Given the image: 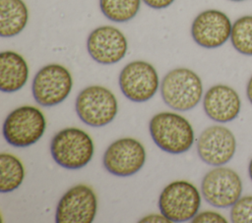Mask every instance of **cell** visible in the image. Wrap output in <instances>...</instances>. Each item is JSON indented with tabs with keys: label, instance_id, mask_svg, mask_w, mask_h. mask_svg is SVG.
<instances>
[{
	"label": "cell",
	"instance_id": "obj_27",
	"mask_svg": "<svg viewBox=\"0 0 252 223\" xmlns=\"http://www.w3.org/2000/svg\"><path fill=\"white\" fill-rule=\"evenodd\" d=\"M230 1H233V2H241V1H245V0H230Z\"/></svg>",
	"mask_w": 252,
	"mask_h": 223
},
{
	"label": "cell",
	"instance_id": "obj_7",
	"mask_svg": "<svg viewBox=\"0 0 252 223\" xmlns=\"http://www.w3.org/2000/svg\"><path fill=\"white\" fill-rule=\"evenodd\" d=\"M201 192L209 204L218 208H226L232 206L240 198L242 181L234 170L216 166L204 176Z\"/></svg>",
	"mask_w": 252,
	"mask_h": 223
},
{
	"label": "cell",
	"instance_id": "obj_14",
	"mask_svg": "<svg viewBox=\"0 0 252 223\" xmlns=\"http://www.w3.org/2000/svg\"><path fill=\"white\" fill-rule=\"evenodd\" d=\"M90 56L97 63L109 65L124 58L128 49L125 35L116 28L102 26L94 29L87 40Z\"/></svg>",
	"mask_w": 252,
	"mask_h": 223
},
{
	"label": "cell",
	"instance_id": "obj_15",
	"mask_svg": "<svg viewBox=\"0 0 252 223\" xmlns=\"http://www.w3.org/2000/svg\"><path fill=\"white\" fill-rule=\"evenodd\" d=\"M203 107L210 119L219 123H227L238 116L241 100L232 87L226 84H216L205 93Z\"/></svg>",
	"mask_w": 252,
	"mask_h": 223
},
{
	"label": "cell",
	"instance_id": "obj_4",
	"mask_svg": "<svg viewBox=\"0 0 252 223\" xmlns=\"http://www.w3.org/2000/svg\"><path fill=\"white\" fill-rule=\"evenodd\" d=\"M46 127L42 112L33 106H21L13 110L3 124V136L15 147H28L35 143Z\"/></svg>",
	"mask_w": 252,
	"mask_h": 223
},
{
	"label": "cell",
	"instance_id": "obj_9",
	"mask_svg": "<svg viewBox=\"0 0 252 223\" xmlns=\"http://www.w3.org/2000/svg\"><path fill=\"white\" fill-rule=\"evenodd\" d=\"M118 83L122 93L134 102L150 100L159 86L158 75L154 66L140 60L130 62L122 69Z\"/></svg>",
	"mask_w": 252,
	"mask_h": 223
},
{
	"label": "cell",
	"instance_id": "obj_18",
	"mask_svg": "<svg viewBox=\"0 0 252 223\" xmlns=\"http://www.w3.org/2000/svg\"><path fill=\"white\" fill-rule=\"evenodd\" d=\"M0 173L1 193H10L18 189L25 178V169L22 162L10 153L0 154Z\"/></svg>",
	"mask_w": 252,
	"mask_h": 223
},
{
	"label": "cell",
	"instance_id": "obj_1",
	"mask_svg": "<svg viewBox=\"0 0 252 223\" xmlns=\"http://www.w3.org/2000/svg\"><path fill=\"white\" fill-rule=\"evenodd\" d=\"M149 130L158 147L171 154L187 151L194 142L191 124L184 117L173 112H160L153 116Z\"/></svg>",
	"mask_w": 252,
	"mask_h": 223
},
{
	"label": "cell",
	"instance_id": "obj_6",
	"mask_svg": "<svg viewBox=\"0 0 252 223\" xmlns=\"http://www.w3.org/2000/svg\"><path fill=\"white\" fill-rule=\"evenodd\" d=\"M75 107L79 118L92 127L109 124L118 111L114 94L101 85H90L84 88L77 96Z\"/></svg>",
	"mask_w": 252,
	"mask_h": 223
},
{
	"label": "cell",
	"instance_id": "obj_26",
	"mask_svg": "<svg viewBox=\"0 0 252 223\" xmlns=\"http://www.w3.org/2000/svg\"><path fill=\"white\" fill-rule=\"evenodd\" d=\"M248 174H249V177L252 181V158H251V160L249 162V165H248Z\"/></svg>",
	"mask_w": 252,
	"mask_h": 223
},
{
	"label": "cell",
	"instance_id": "obj_11",
	"mask_svg": "<svg viewBox=\"0 0 252 223\" xmlns=\"http://www.w3.org/2000/svg\"><path fill=\"white\" fill-rule=\"evenodd\" d=\"M146 151L143 144L132 138L113 141L102 158L104 168L111 174L127 177L137 173L145 164Z\"/></svg>",
	"mask_w": 252,
	"mask_h": 223
},
{
	"label": "cell",
	"instance_id": "obj_25",
	"mask_svg": "<svg viewBox=\"0 0 252 223\" xmlns=\"http://www.w3.org/2000/svg\"><path fill=\"white\" fill-rule=\"evenodd\" d=\"M246 95L249 102L252 104V76L250 77L247 85H246Z\"/></svg>",
	"mask_w": 252,
	"mask_h": 223
},
{
	"label": "cell",
	"instance_id": "obj_23",
	"mask_svg": "<svg viewBox=\"0 0 252 223\" xmlns=\"http://www.w3.org/2000/svg\"><path fill=\"white\" fill-rule=\"evenodd\" d=\"M143 2L153 9H164L170 6L174 0H143Z\"/></svg>",
	"mask_w": 252,
	"mask_h": 223
},
{
	"label": "cell",
	"instance_id": "obj_5",
	"mask_svg": "<svg viewBox=\"0 0 252 223\" xmlns=\"http://www.w3.org/2000/svg\"><path fill=\"white\" fill-rule=\"evenodd\" d=\"M201 205V195L197 188L187 181L168 184L158 197L160 213L171 222L192 220Z\"/></svg>",
	"mask_w": 252,
	"mask_h": 223
},
{
	"label": "cell",
	"instance_id": "obj_24",
	"mask_svg": "<svg viewBox=\"0 0 252 223\" xmlns=\"http://www.w3.org/2000/svg\"><path fill=\"white\" fill-rule=\"evenodd\" d=\"M140 222H171V221L160 213V214H150L148 216H145L143 219L140 220Z\"/></svg>",
	"mask_w": 252,
	"mask_h": 223
},
{
	"label": "cell",
	"instance_id": "obj_2",
	"mask_svg": "<svg viewBox=\"0 0 252 223\" xmlns=\"http://www.w3.org/2000/svg\"><path fill=\"white\" fill-rule=\"evenodd\" d=\"M160 94L164 103L178 111L194 108L203 95L200 77L190 69L176 68L169 71L161 81Z\"/></svg>",
	"mask_w": 252,
	"mask_h": 223
},
{
	"label": "cell",
	"instance_id": "obj_13",
	"mask_svg": "<svg viewBox=\"0 0 252 223\" xmlns=\"http://www.w3.org/2000/svg\"><path fill=\"white\" fill-rule=\"evenodd\" d=\"M232 24L221 11L210 9L201 12L193 21L191 35L194 41L204 48H218L229 38Z\"/></svg>",
	"mask_w": 252,
	"mask_h": 223
},
{
	"label": "cell",
	"instance_id": "obj_12",
	"mask_svg": "<svg viewBox=\"0 0 252 223\" xmlns=\"http://www.w3.org/2000/svg\"><path fill=\"white\" fill-rule=\"evenodd\" d=\"M235 150V137L224 126L214 125L205 129L197 140L199 157L212 166L226 164L232 159Z\"/></svg>",
	"mask_w": 252,
	"mask_h": 223
},
{
	"label": "cell",
	"instance_id": "obj_19",
	"mask_svg": "<svg viewBox=\"0 0 252 223\" xmlns=\"http://www.w3.org/2000/svg\"><path fill=\"white\" fill-rule=\"evenodd\" d=\"M141 0H99L102 14L110 21L125 23L132 20L140 9Z\"/></svg>",
	"mask_w": 252,
	"mask_h": 223
},
{
	"label": "cell",
	"instance_id": "obj_8",
	"mask_svg": "<svg viewBox=\"0 0 252 223\" xmlns=\"http://www.w3.org/2000/svg\"><path fill=\"white\" fill-rule=\"evenodd\" d=\"M72 85V76L64 66L49 64L42 67L34 76L32 92L38 104L50 107L65 100L71 92Z\"/></svg>",
	"mask_w": 252,
	"mask_h": 223
},
{
	"label": "cell",
	"instance_id": "obj_21",
	"mask_svg": "<svg viewBox=\"0 0 252 223\" xmlns=\"http://www.w3.org/2000/svg\"><path fill=\"white\" fill-rule=\"evenodd\" d=\"M230 220L233 223H252V195L240 196L231 206Z\"/></svg>",
	"mask_w": 252,
	"mask_h": 223
},
{
	"label": "cell",
	"instance_id": "obj_10",
	"mask_svg": "<svg viewBox=\"0 0 252 223\" xmlns=\"http://www.w3.org/2000/svg\"><path fill=\"white\" fill-rule=\"evenodd\" d=\"M94 192L86 185L69 189L60 198L55 213L56 223H91L96 213Z\"/></svg>",
	"mask_w": 252,
	"mask_h": 223
},
{
	"label": "cell",
	"instance_id": "obj_22",
	"mask_svg": "<svg viewBox=\"0 0 252 223\" xmlns=\"http://www.w3.org/2000/svg\"><path fill=\"white\" fill-rule=\"evenodd\" d=\"M193 223H208V222H215V223H226L227 220L221 214L215 212V211H203L197 213L195 217L192 219Z\"/></svg>",
	"mask_w": 252,
	"mask_h": 223
},
{
	"label": "cell",
	"instance_id": "obj_17",
	"mask_svg": "<svg viewBox=\"0 0 252 223\" xmlns=\"http://www.w3.org/2000/svg\"><path fill=\"white\" fill-rule=\"evenodd\" d=\"M29 11L23 0H0V35L13 37L27 26Z\"/></svg>",
	"mask_w": 252,
	"mask_h": 223
},
{
	"label": "cell",
	"instance_id": "obj_16",
	"mask_svg": "<svg viewBox=\"0 0 252 223\" xmlns=\"http://www.w3.org/2000/svg\"><path fill=\"white\" fill-rule=\"evenodd\" d=\"M29 78V67L22 55L14 51L0 54V90L15 92L21 89Z\"/></svg>",
	"mask_w": 252,
	"mask_h": 223
},
{
	"label": "cell",
	"instance_id": "obj_20",
	"mask_svg": "<svg viewBox=\"0 0 252 223\" xmlns=\"http://www.w3.org/2000/svg\"><path fill=\"white\" fill-rule=\"evenodd\" d=\"M230 42L240 54L252 56V15L242 16L232 24Z\"/></svg>",
	"mask_w": 252,
	"mask_h": 223
},
{
	"label": "cell",
	"instance_id": "obj_3",
	"mask_svg": "<svg viewBox=\"0 0 252 223\" xmlns=\"http://www.w3.org/2000/svg\"><path fill=\"white\" fill-rule=\"evenodd\" d=\"M94 151L91 137L78 128L59 131L52 139L50 152L53 160L63 168L76 170L86 166Z\"/></svg>",
	"mask_w": 252,
	"mask_h": 223
}]
</instances>
